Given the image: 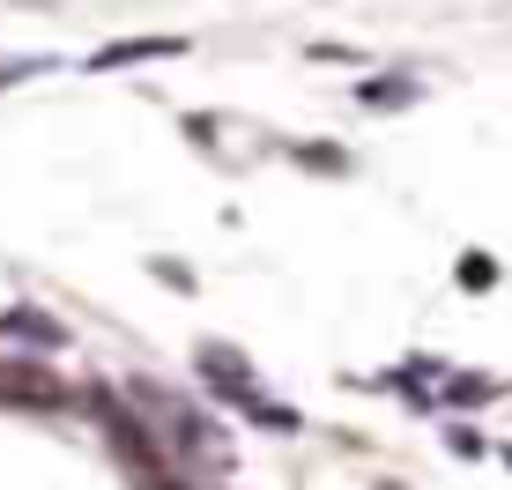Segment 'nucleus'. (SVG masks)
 Returning <instances> with one entry per match:
<instances>
[{"label": "nucleus", "mask_w": 512, "mask_h": 490, "mask_svg": "<svg viewBox=\"0 0 512 490\" xmlns=\"http://www.w3.org/2000/svg\"><path fill=\"white\" fill-rule=\"evenodd\" d=\"M186 38H119V45H104L90 52V75H104V67H134V60H179Z\"/></svg>", "instance_id": "nucleus-1"}, {"label": "nucleus", "mask_w": 512, "mask_h": 490, "mask_svg": "<svg viewBox=\"0 0 512 490\" xmlns=\"http://www.w3.org/2000/svg\"><path fill=\"white\" fill-rule=\"evenodd\" d=\"M0 335H15V342H38V349H60V342H67V327H60V320H45L38 305H15L8 320H0Z\"/></svg>", "instance_id": "nucleus-2"}, {"label": "nucleus", "mask_w": 512, "mask_h": 490, "mask_svg": "<svg viewBox=\"0 0 512 490\" xmlns=\"http://www.w3.org/2000/svg\"><path fill=\"white\" fill-rule=\"evenodd\" d=\"M52 52H38V60H0V90H8V82H30V75H52Z\"/></svg>", "instance_id": "nucleus-3"}, {"label": "nucleus", "mask_w": 512, "mask_h": 490, "mask_svg": "<svg viewBox=\"0 0 512 490\" xmlns=\"http://www.w3.org/2000/svg\"><path fill=\"white\" fill-rule=\"evenodd\" d=\"M490 394H498V379H446V401H461V409H475Z\"/></svg>", "instance_id": "nucleus-4"}, {"label": "nucleus", "mask_w": 512, "mask_h": 490, "mask_svg": "<svg viewBox=\"0 0 512 490\" xmlns=\"http://www.w3.org/2000/svg\"><path fill=\"white\" fill-rule=\"evenodd\" d=\"M357 97H364V104H409V97H416V82H364Z\"/></svg>", "instance_id": "nucleus-5"}, {"label": "nucleus", "mask_w": 512, "mask_h": 490, "mask_svg": "<svg viewBox=\"0 0 512 490\" xmlns=\"http://www.w3.org/2000/svg\"><path fill=\"white\" fill-rule=\"evenodd\" d=\"M490 275H498L490 260H468V268H461V283H468V290H490Z\"/></svg>", "instance_id": "nucleus-6"}, {"label": "nucleus", "mask_w": 512, "mask_h": 490, "mask_svg": "<svg viewBox=\"0 0 512 490\" xmlns=\"http://www.w3.org/2000/svg\"><path fill=\"white\" fill-rule=\"evenodd\" d=\"M505 461H512V446H505Z\"/></svg>", "instance_id": "nucleus-7"}]
</instances>
